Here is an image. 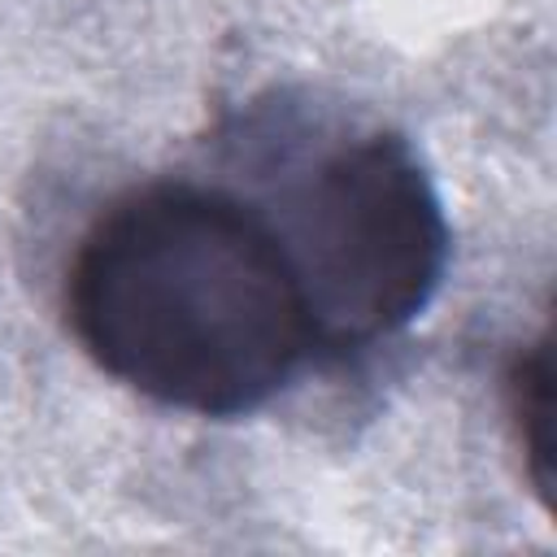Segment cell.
<instances>
[{
  "label": "cell",
  "instance_id": "3957f363",
  "mask_svg": "<svg viewBox=\"0 0 557 557\" xmlns=\"http://www.w3.org/2000/svg\"><path fill=\"white\" fill-rule=\"evenodd\" d=\"M509 413L518 431V448L527 457V479L544 509H553V331L544 326L535 344H527L509 370Z\"/></svg>",
  "mask_w": 557,
  "mask_h": 557
},
{
  "label": "cell",
  "instance_id": "6da1fadb",
  "mask_svg": "<svg viewBox=\"0 0 557 557\" xmlns=\"http://www.w3.org/2000/svg\"><path fill=\"white\" fill-rule=\"evenodd\" d=\"M65 313L109 379L196 418L261 409L318 348L283 235L191 183L126 191L87 226Z\"/></svg>",
  "mask_w": 557,
  "mask_h": 557
},
{
  "label": "cell",
  "instance_id": "7a4b0ae2",
  "mask_svg": "<svg viewBox=\"0 0 557 557\" xmlns=\"http://www.w3.org/2000/svg\"><path fill=\"white\" fill-rule=\"evenodd\" d=\"M300 278L313 344L366 348L405 331L448 270L444 200L413 144L374 131L335 148L278 231Z\"/></svg>",
  "mask_w": 557,
  "mask_h": 557
}]
</instances>
